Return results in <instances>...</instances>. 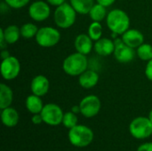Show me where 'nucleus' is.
I'll return each instance as SVG.
<instances>
[{
	"mask_svg": "<svg viewBox=\"0 0 152 151\" xmlns=\"http://www.w3.org/2000/svg\"><path fill=\"white\" fill-rule=\"evenodd\" d=\"M1 119L3 124L7 127H14L19 122V114L13 108L8 107L2 109Z\"/></svg>",
	"mask_w": 152,
	"mask_h": 151,
	"instance_id": "17",
	"label": "nucleus"
},
{
	"mask_svg": "<svg viewBox=\"0 0 152 151\" xmlns=\"http://www.w3.org/2000/svg\"><path fill=\"white\" fill-rule=\"evenodd\" d=\"M137 151H152V142H146L139 146Z\"/></svg>",
	"mask_w": 152,
	"mask_h": 151,
	"instance_id": "30",
	"label": "nucleus"
},
{
	"mask_svg": "<svg viewBox=\"0 0 152 151\" xmlns=\"http://www.w3.org/2000/svg\"><path fill=\"white\" fill-rule=\"evenodd\" d=\"M1 59L2 60H4V59H6L7 57H9V56H11L10 55V53L6 51V50H2V52H1Z\"/></svg>",
	"mask_w": 152,
	"mask_h": 151,
	"instance_id": "34",
	"label": "nucleus"
},
{
	"mask_svg": "<svg viewBox=\"0 0 152 151\" xmlns=\"http://www.w3.org/2000/svg\"><path fill=\"white\" fill-rule=\"evenodd\" d=\"M79 107L80 113L84 117L90 118L95 117L100 112L102 103L96 95H87L82 99L79 103Z\"/></svg>",
	"mask_w": 152,
	"mask_h": 151,
	"instance_id": "9",
	"label": "nucleus"
},
{
	"mask_svg": "<svg viewBox=\"0 0 152 151\" xmlns=\"http://www.w3.org/2000/svg\"><path fill=\"white\" fill-rule=\"evenodd\" d=\"M25 105H26L27 109L30 113H32L33 115L41 113V111L45 106L43 104V101H42L40 96L35 95L33 93L27 97L26 101H25Z\"/></svg>",
	"mask_w": 152,
	"mask_h": 151,
	"instance_id": "18",
	"label": "nucleus"
},
{
	"mask_svg": "<svg viewBox=\"0 0 152 151\" xmlns=\"http://www.w3.org/2000/svg\"><path fill=\"white\" fill-rule=\"evenodd\" d=\"M145 76L150 81H152V59L147 61V65L145 68Z\"/></svg>",
	"mask_w": 152,
	"mask_h": 151,
	"instance_id": "28",
	"label": "nucleus"
},
{
	"mask_svg": "<svg viewBox=\"0 0 152 151\" xmlns=\"http://www.w3.org/2000/svg\"><path fill=\"white\" fill-rule=\"evenodd\" d=\"M149 118H150V120L152 122V109L151 110V112H150V114H149V117H148Z\"/></svg>",
	"mask_w": 152,
	"mask_h": 151,
	"instance_id": "36",
	"label": "nucleus"
},
{
	"mask_svg": "<svg viewBox=\"0 0 152 151\" xmlns=\"http://www.w3.org/2000/svg\"><path fill=\"white\" fill-rule=\"evenodd\" d=\"M115 50L114 56L116 60L120 63H128L132 61L135 56V51L134 48L125 44L122 38H116L114 40Z\"/></svg>",
	"mask_w": 152,
	"mask_h": 151,
	"instance_id": "10",
	"label": "nucleus"
},
{
	"mask_svg": "<svg viewBox=\"0 0 152 151\" xmlns=\"http://www.w3.org/2000/svg\"><path fill=\"white\" fill-rule=\"evenodd\" d=\"M69 140L72 145L78 148H84L90 145L94 140L93 131L83 125H77L69 129Z\"/></svg>",
	"mask_w": 152,
	"mask_h": 151,
	"instance_id": "4",
	"label": "nucleus"
},
{
	"mask_svg": "<svg viewBox=\"0 0 152 151\" xmlns=\"http://www.w3.org/2000/svg\"><path fill=\"white\" fill-rule=\"evenodd\" d=\"M129 131L136 139H146L152 134V122L149 117H138L131 122Z\"/></svg>",
	"mask_w": 152,
	"mask_h": 151,
	"instance_id": "6",
	"label": "nucleus"
},
{
	"mask_svg": "<svg viewBox=\"0 0 152 151\" xmlns=\"http://www.w3.org/2000/svg\"><path fill=\"white\" fill-rule=\"evenodd\" d=\"M30 89L33 94L42 97L48 93L50 89V82L46 77L37 75L31 80Z\"/></svg>",
	"mask_w": 152,
	"mask_h": 151,
	"instance_id": "12",
	"label": "nucleus"
},
{
	"mask_svg": "<svg viewBox=\"0 0 152 151\" xmlns=\"http://www.w3.org/2000/svg\"><path fill=\"white\" fill-rule=\"evenodd\" d=\"M77 12L70 4L64 3L56 7L53 13V20L57 27L66 29L74 25L77 19Z\"/></svg>",
	"mask_w": 152,
	"mask_h": 151,
	"instance_id": "3",
	"label": "nucleus"
},
{
	"mask_svg": "<svg viewBox=\"0 0 152 151\" xmlns=\"http://www.w3.org/2000/svg\"><path fill=\"white\" fill-rule=\"evenodd\" d=\"M71 111L75 114H77V113H80V107L79 105H75L71 108Z\"/></svg>",
	"mask_w": 152,
	"mask_h": 151,
	"instance_id": "35",
	"label": "nucleus"
},
{
	"mask_svg": "<svg viewBox=\"0 0 152 151\" xmlns=\"http://www.w3.org/2000/svg\"><path fill=\"white\" fill-rule=\"evenodd\" d=\"M7 43L4 38V28H0V48L2 50H4L6 47Z\"/></svg>",
	"mask_w": 152,
	"mask_h": 151,
	"instance_id": "29",
	"label": "nucleus"
},
{
	"mask_svg": "<svg viewBox=\"0 0 152 151\" xmlns=\"http://www.w3.org/2000/svg\"><path fill=\"white\" fill-rule=\"evenodd\" d=\"M136 54L138 58L144 61H149L152 59V45L150 44H141L137 50Z\"/></svg>",
	"mask_w": 152,
	"mask_h": 151,
	"instance_id": "24",
	"label": "nucleus"
},
{
	"mask_svg": "<svg viewBox=\"0 0 152 151\" xmlns=\"http://www.w3.org/2000/svg\"><path fill=\"white\" fill-rule=\"evenodd\" d=\"M96 1L98 4H100L105 7H109L116 2V0H96Z\"/></svg>",
	"mask_w": 152,
	"mask_h": 151,
	"instance_id": "32",
	"label": "nucleus"
},
{
	"mask_svg": "<svg viewBox=\"0 0 152 151\" xmlns=\"http://www.w3.org/2000/svg\"><path fill=\"white\" fill-rule=\"evenodd\" d=\"M46 2L53 6H59L65 3V0H46Z\"/></svg>",
	"mask_w": 152,
	"mask_h": 151,
	"instance_id": "33",
	"label": "nucleus"
},
{
	"mask_svg": "<svg viewBox=\"0 0 152 151\" xmlns=\"http://www.w3.org/2000/svg\"><path fill=\"white\" fill-rule=\"evenodd\" d=\"M69 4L79 14H88L94 5V0H69Z\"/></svg>",
	"mask_w": 152,
	"mask_h": 151,
	"instance_id": "20",
	"label": "nucleus"
},
{
	"mask_svg": "<svg viewBox=\"0 0 152 151\" xmlns=\"http://www.w3.org/2000/svg\"><path fill=\"white\" fill-rule=\"evenodd\" d=\"M94 49L95 53L100 56H109L114 53L115 44L114 41L107 37H102L95 41L94 44Z\"/></svg>",
	"mask_w": 152,
	"mask_h": 151,
	"instance_id": "15",
	"label": "nucleus"
},
{
	"mask_svg": "<svg viewBox=\"0 0 152 151\" xmlns=\"http://www.w3.org/2000/svg\"><path fill=\"white\" fill-rule=\"evenodd\" d=\"M4 34L7 44H15L21 36L20 28H19L16 25H9L5 28H4Z\"/></svg>",
	"mask_w": 152,
	"mask_h": 151,
	"instance_id": "21",
	"label": "nucleus"
},
{
	"mask_svg": "<svg viewBox=\"0 0 152 151\" xmlns=\"http://www.w3.org/2000/svg\"><path fill=\"white\" fill-rule=\"evenodd\" d=\"M88 68L86 55L80 53H74L65 58L62 63L63 71L71 77H79Z\"/></svg>",
	"mask_w": 152,
	"mask_h": 151,
	"instance_id": "1",
	"label": "nucleus"
},
{
	"mask_svg": "<svg viewBox=\"0 0 152 151\" xmlns=\"http://www.w3.org/2000/svg\"><path fill=\"white\" fill-rule=\"evenodd\" d=\"M62 124L65 127L71 129L77 125V114L73 113L72 111H69L64 113L62 118Z\"/></svg>",
	"mask_w": 152,
	"mask_h": 151,
	"instance_id": "26",
	"label": "nucleus"
},
{
	"mask_svg": "<svg viewBox=\"0 0 152 151\" xmlns=\"http://www.w3.org/2000/svg\"><path fill=\"white\" fill-rule=\"evenodd\" d=\"M107 7L100 4H94V5L92 7V9L89 12V16L93 21L101 22L107 17Z\"/></svg>",
	"mask_w": 152,
	"mask_h": 151,
	"instance_id": "22",
	"label": "nucleus"
},
{
	"mask_svg": "<svg viewBox=\"0 0 152 151\" xmlns=\"http://www.w3.org/2000/svg\"><path fill=\"white\" fill-rule=\"evenodd\" d=\"M51 8L47 2L37 0L33 2L28 7V15L35 21H44L49 18Z\"/></svg>",
	"mask_w": 152,
	"mask_h": 151,
	"instance_id": "11",
	"label": "nucleus"
},
{
	"mask_svg": "<svg viewBox=\"0 0 152 151\" xmlns=\"http://www.w3.org/2000/svg\"><path fill=\"white\" fill-rule=\"evenodd\" d=\"M40 114L43 117V121L53 126L61 124L64 116L61 107L54 103H48L45 105Z\"/></svg>",
	"mask_w": 152,
	"mask_h": 151,
	"instance_id": "7",
	"label": "nucleus"
},
{
	"mask_svg": "<svg viewBox=\"0 0 152 151\" xmlns=\"http://www.w3.org/2000/svg\"><path fill=\"white\" fill-rule=\"evenodd\" d=\"M38 31V28L36 24L27 22L20 27V34L21 36L25 39H30L36 36Z\"/></svg>",
	"mask_w": 152,
	"mask_h": 151,
	"instance_id": "23",
	"label": "nucleus"
},
{
	"mask_svg": "<svg viewBox=\"0 0 152 151\" xmlns=\"http://www.w3.org/2000/svg\"><path fill=\"white\" fill-rule=\"evenodd\" d=\"M74 45L77 53L87 55L91 53L94 47L93 39L88 36V34H79L75 38Z\"/></svg>",
	"mask_w": 152,
	"mask_h": 151,
	"instance_id": "14",
	"label": "nucleus"
},
{
	"mask_svg": "<svg viewBox=\"0 0 152 151\" xmlns=\"http://www.w3.org/2000/svg\"><path fill=\"white\" fill-rule=\"evenodd\" d=\"M12 90L5 84H0V109H4L10 107L12 102Z\"/></svg>",
	"mask_w": 152,
	"mask_h": 151,
	"instance_id": "19",
	"label": "nucleus"
},
{
	"mask_svg": "<svg viewBox=\"0 0 152 151\" xmlns=\"http://www.w3.org/2000/svg\"><path fill=\"white\" fill-rule=\"evenodd\" d=\"M107 26L115 35H123L130 27V18L128 14L120 9L110 11L106 17Z\"/></svg>",
	"mask_w": 152,
	"mask_h": 151,
	"instance_id": "2",
	"label": "nucleus"
},
{
	"mask_svg": "<svg viewBox=\"0 0 152 151\" xmlns=\"http://www.w3.org/2000/svg\"><path fill=\"white\" fill-rule=\"evenodd\" d=\"M35 37L38 45L45 48H49L59 43L61 39V33L57 28L46 26L38 28Z\"/></svg>",
	"mask_w": 152,
	"mask_h": 151,
	"instance_id": "5",
	"label": "nucleus"
},
{
	"mask_svg": "<svg viewBox=\"0 0 152 151\" xmlns=\"http://www.w3.org/2000/svg\"><path fill=\"white\" fill-rule=\"evenodd\" d=\"M31 121L34 125H40L43 121V117L41 116V114H34L32 118H31Z\"/></svg>",
	"mask_w": 152,
	"mask_h": 151,
	"instance_id": "31",
	"label": "nucleus"
},
{
	"mask_svg": "<svg viewBox=\"0 0 152 151\" xmlns=\"http://www.w3.org/2000/svg\"><path fill=\"white\" fill-rule=\"evenodd\" d=\"M88 36L93 39V41H97L100 38H102V24L97 21L92 22L88 28Z\"/></svg>",
	"mask_w": 152,
	"mask_h": 151,
	"instance_id": "25",
	"label": "nucleus"
},
{
	"mask_svg": "<svg viewBox=\"0 0 152 151\" xmlns=\"http://www.w3.org/2000/svg\"><path fill=\"white\" fill-rule=\"evenodd\" d=\"M0 69L3 78L10 81L15 79L19 76L20 72V63L16 57L11 55L6 59L2 60Z\"/></svg>",
	"mask_w": 152,
	"mask_h": 151,
	"instance_id": "8",
	"label": "nucleus"
},
{
	"mask_svg": "<svg viewBox=\"0 0 152 151\" xmlns=\"http://www.w3.org/2000/svg\"><path fill=\"white\" fill-rule=\"evenodd\" d=\"M123 42L125 44H126L128 46L135 49L138 48L141 44H143L144 42V36L143 34L135 28H132V29H127L121 36Z\"/></svg>",
	"mask_w": 152,
	"mask_h": 151,
	"instance_id": "13",
	"label": "nucleus"
},
{
	"mask_svg": "<svg viewBox=\"0 0 152 151\" xmlns=\"http://www.w3.org/2000/svg\"><path fill=\"white\" fill-rule=\"evenodd\" d=\"M4 3L11 8L13 9H20L26 6L30 0H4Z\"/></svg>",
	"mask_w": 152,
	"mask_h": 151,
	"instance_id": "27",
	"label": "nucleus"
},
{
	"mask_svg": "<svg viewBox=\"0 0 152 151\" xmlns=\"http://www.w3.org/2000/svg\"><path fill=\"white\" fill-rule=\"evenodd\" d=\"M99 82V74L92 69H86L78 77V83L85 89L94 87Z\"/></svg>",
	"mask_w": 152,
	"mask_h": 151,
	"instance_id": "16",
	"label": "nucleus"
}]
</instances>
